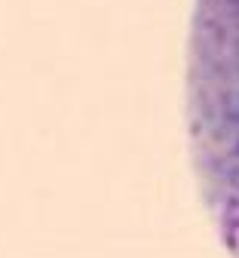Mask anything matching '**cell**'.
Wrapping results in <instances>:
<instances>
[{
	"label": "cell",
	"instance_id": "cell-1",
	"mask_svg": "<svg viewBox=\"0 0 239 258\" xmlns=\"http://www.w3.org/2000/svg\"><path fill=\"white\" fill-rule=\"evenodd\" d=\"M184 123L202 206L239 258V0H193Z\"/></svg>",
	"mask_w": 239,
	"mask_h": 258
}]
</instances>
